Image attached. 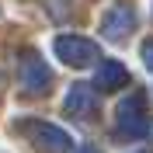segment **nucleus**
<instances>
[{
	"label": "nucleus",
	"mask_w": 153,
	"mask_h": 153,
	"mask_svg": "<svg viewBox=\"0 0 153 153\" xmlns=\"http://www.w3.org/2000/svg\"><path fill=\"white\" fill-rule=\"evenodd\" d=\"M52 52H56V59H63L66 66H94L97 59H101V49H97V42H91V38L84 35H59L56 42H52Z\"/></svg>",
	"instance_id": "f257e3e1"
},
{
	"label": "nucleus",
	"mask_w": 153,
	"mask_h": 153,
	"mask_svg": "<svg viewBox=\"0 0 153 153\" xmlns=\"http://www.w3.org/2000/svg\"><path fill=\"white\" fill-rule=\"evenodd\" d=\"M118 129H122L129 139H139V136H146V132H150L143 94H129L122 105H118Z\"/></svg>",
	"instance_id": "f03ea898"
},
{
	"label": "nucleus",
	"mask_w": 153,
	"mask_h": 153,
	"mask_svg": "<svg viewBox=\"0 0 153 153\" xmlns=\"http://www.w3.org/2000/svg\"><path fill=\"white\" fill-rule=\"evenodd\" d=\"M21 129L35 139V146H45V150H52V153H63V150L73 146L70 132H66V129H59V125H52V122H25Z\"/></svg>",
	"instance_id": "7ed1b4c3"
},
{
	"label": "nucleus",
	"mask_w": 153,
	"mask_h": 153,
	"mask_svg": "<svg viewBox=\"0 0 153 153\" xmlns=\"http://www.w3.org/2000/svg\"><path fill=\"white\" fill-rule=\"evenodd\" d=\"M21 87L28 94H45L49 87H52V70L35 52H25V59H21Z\"/></svg>",
	"instance_id": "20e7f679"
},
{
	"label": "nucleus",
	"mask_w": 153,
	"mask_h": 153,
	"mask_svg": "<svg viewBox=\"0 0 153 153\" xmlns=\"http://www.w3.org/2000/svg\"><path fill=\"white\" fill-rule=\"evenodd\" d=\"M132 28H136V10L129 7V4H118V7H111L105 18H101V35H105L108 42H125Z\"/></svg>",
	"instance_id": "39448f33"
},
{
	"label": "nucleus",
	"mask_w": 153,
	"mask_h": 153,
	"mask_svg": "<svg viewBox=\"0 0 153 153\" xmlns=\"http://www.w3.org/2000/svg\"><path fill=\"white\" fill-rule=\"evenodd\" d=\"M63 108H66V115L87 122V118L97 111V94H94V87H87V84H70L66 97H63Z\"/></svg>",
	"instance_id": "423d86ee"
},
{
	"label": "nucleus",
	"mask_w": 153,
	"mask_h": 153,
	"mask_svg": "<svg viewBox=\"0 0 153 153\" xmlns=\"http://www.w3.org/2000/svg\"><path fill=\"white\" fill-rule=\"evenodd\" d=\"M129 84V70H125V63H118V59H101L94 70V87L97 91H118V87Z\"/></svg>",
	"instance_id": "0eeeda50"
},
{
	"label": "nucleus",
	"mask_w": 153,
	"mask_h": 153,
	"mask_svg": "<svg viewBox=\"0 0 153 153\" xmlns=\"http://www.w3.org/2000/svg\"><path fill=\"white\" fill-rule=\"evenodd\" d=\"M143 63H146V70H153V38L143 42Z\"/></svg>",
	"instance_id": "6e6552de"
},
{
	"label": "nucleus",
	"mask_w": 153,
	"mask_h": 153,
	"mask_svg": "<svg viewBox=\"0 0 153 153\" xmlns=\"http://www.w3.org/2000/svg\"><path fill=\"white\" fill-rule=\"evenodd\" d=\"M80 153H97V150H80Z\"/></svg>",
	"instance_id": "1a4fd4ad"
},
{
	"label": "nucleus",
	"mask_w": 153,
	"mask_h": 153,
	"mask_svg": "<svg viewBox=\"0 0 153 153\" xmlns=\"http://www.w3.org/2000/svg\"><path fill=\"white\" fill-rule=\"evenodd\" d=\"M150 136H153V125H150Z\"/></svg>",
	"instance_id": "9d476101"
}]
</instances>
